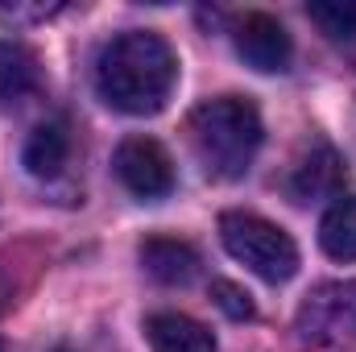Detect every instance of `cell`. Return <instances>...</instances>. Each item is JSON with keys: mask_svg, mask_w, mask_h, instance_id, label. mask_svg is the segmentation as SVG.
<instances>
[{"mask_svg": "<svg viewBox=\"0 0 356 352\" xmlns=\"http://www.w3.org/2000/svg\"><path fill=\"white\" fill-rule=\"evenodd\" d=\"M145 336H149V349L154 352H216V336L199 319L178 315V311L149 315Z\"/></svg>", "mask_w": 356, "mask_h": 352, "instance_id": "cell-9", "label": "cell"}, {"mask_svg": "<svg viewBox=\"0 0 356 352\" xmlns=\"http://www.w3.org/2000/svg\"><path fill=\"white\" fill-rule=\"evenodd\" d=\"M141 265H145L149 278H158L166 286H186L199 273V253L186 241H175V237H149L141 245Z\"/></svg>", "mask_w": 356, "mask_h": 352, "instance_id": "cell-10", "label": "cell"}, {"mask_svg": "<svg viewBox=\"0 0 356 352\" xmlns=\"http://www.w3.org/2000/svg\"><path fill=\"white\" fill-rule=\"evenodd\" d=\"M344 186V158L332 150V145H315L307 150L294 170H290V195L298 203H311V199H332L340 195Z\"/></svg>", "mask_w": 356, "mask_h": 352, "instance_id": "cell-7", "label": "cell"}, {"mask_svg": "<svg viewBox=\"0 0 356 352\" xmlns=\"http://www.w3.org/2000/svg\"><path fill=\"white\" fill-rule=\"evenodd\" d=\"M116 178L137 199H166L175 191V162L154 137H129L116 150Z\"/></svg>", "mask_w": 356, "mask_h": 352, "instance_id": "cell-5", "label": "cell"}, {"mask_svg": "<svg viewBox=\"0 0 356 352\" xmlns=\"http://www.w3.org/2000/svg\"><path fill=\"white\" fill-rule=\"evenodd\" d=\"M319 245L336 262H356V195H344L327 207L319 224Z\"/></svg>", "mask_w": 356, "mask_h": 352, "instance_id": "cell-12", "label": "cell"}, {"mask_svg": "<svg viewBox=\"0 0 356 352\" xmlns=\"http://www.w3.org/2000/svg\"><path fill=\"white\" fill-rule=\"evenodd\" d=\"M199 166L220 182L241 178L261 150V112L245 95H216L186 120Z\"/></svg>", "mask_w": 356, "mask_h": 352, "instance_id": "cell-2", "label": "cell"}, {"mask_svg": "<svg viewBox=\"0 0 356 352\" xmlns=\"http://www.w3.org/2000/svg\"><path fill=\"white\" fill-rule=\"evenodd\" d=\"M38 83H42L38 54L17 38H0V104L25 99Z\"/></svg>", "mask_w": 356, "mask_h": 352, "instance_id": "cell-11", "label": "cell"}, {"mask_svg": "<svg viewBox=\"0 0 356 352\" xmlns=\"http://www.w3.org/2000/svg\"><path fill=\"white\" fill-rule=\"evenodd\" d=\"M220 241H224V249L236 262L245 269H253L261 282H273V286L290 282L294 269H298L294 241L277 224H269V220L253 216V211H224L220 216Z\"/></svg>", "mask_w": 356, "mask_h": 352, "instance_id": "cell-3", "label": "cell"}, {"mask_svg": "<svg viewBox=\"0 0 356 352\" xmlns=\"http://www.w3.org/2000/svg\"><path fill=\"white\" fill-rule=\"evenodd\" d=\"M298 336L307 344H356V282H327L298 307Z\"/></svg>", "mask_w": 356, "mask_h": 352, "instance_id": "cell-4", "label": "cell"}, {"mask_svg": "<svg viewBox=\"0 0 356 352\" xmlns=\"http://www.w3.org/2000/svg\"><path fill=\"white\" fill-rule=\"evenodd\" d=\"M307 17L332 42H356V0H319V4H307Z\"/></svg>", "mask_w": 356, "mask_h": 352, "instance_id": "cell-13", "label": "cell"}, {"mask_svg": "<svg viewBox=\"0 0 356 352\" xmlns=\"http://www.w3.org/2000/svg\"><path fill=\"white\" fill-rule=\"evenodd\" d=\"M0 352H8V349H4V344H0Z\"/></svg>", "mask_w": 356, "mask_h": 352, "instance_id": "cell-15", "label": "cell"}, {"mask_svg": "<svg viewBox=\"0 0 356 352\" xmlns=\"http://www.w3.org/2000/svg\"><path fill=\"white\" fill-rule=\"evenodd\" d=\"M25 170L33 178H58L71 162V129L67 120H42L25 141Z\"/></svg>", "mask_w": 356, "mask_h": 352, "instance_id": "cell-8", "label": "cell"}, {"mask_svg": "<svg viewBox=\"0 0 356 352\" xmlns=\"http://www.w3.org/2000/svg\"><path fill=\"white\" fill-rule=\"evenodd\" d=\"M211 298H216V307H220L228 319H253V303H249V294H245L241 286H232V282H211Z\"/></svg>", "mask_w": 356, "mask_h": 352, "instance_id": "cell-14", "label": "cell"}, {"mask_svg": "<svg viewBox=\"0 0 356 352\" xmlns=\"http://www.w3.org/2000/svg\"><path fill=\"white\" fill-rule=\"evenodd\" d=\"M178 83V58L166 38L149 29H129L112 38L95 58V91L108 108L124 116H154L166 108Z\"/></svg>", "mask_w": 356, "mask_h": 352, "instance_id": "cell-1", "label": "cell"}, {"mask_svg": "<svg viewBox=\"0 0 356 352\" xmlns=\"http://www.w3.org/2000/svg\"><path fill=\"white\" fill-rule=\"evenodd\" d=\"M236 54L253 67V71H286L290 67V54H294V46H290V33H286V25L277 21V17H269V13H245L241 21H236Z\"/></svg>", "mask_w": 356, "mask_h": 352, "instance_id": "cell-6", "label": "cell"}]
</instances>
